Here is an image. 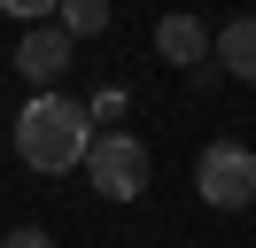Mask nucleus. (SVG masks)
Returning <instances> with one entry per match:
<instances>
[{
  "instance_id": "7ed1b4c3",
  "label": "nucleus",
  "mask_w": 256,
  "mask_h": 248,
  "mask_svg": "<svg viewBox=\"0 0 256 248\" xmlns=\"http://www.w3.org/2000/svg\"><path fill=\"white\" fill-rule=\"evenodd\" d=\"M194 186H202L210 210H248L256 202V155L240 140H210L202 163H194Z\"/></svg>"
},
{
  "instance_id": "423d86ee",
  "label": "nucleus",
  "mask_w": 256,
  "mask_h": 248,
  "mask_svg": "<svg viewBox=\"0 0 256 248\" xmlns=\"http://www.w3.org/2000/svg\"><path fill=\"white\" fill-rule=\"evenodd\" d=\"M156 46H163V62H202L210 54V31L194 24V16H163V24H156Z\"/></svg>"
},
{
  "instance_id": "f257e3e1",
  "label": "nucleus",
  "mask_w": 256,
  "mask_h": 248,
  "mask_svg": "<svg viewBox=\"0 0 256 248\" xmlns=\"http://www.w3.org/2000/svg\"><path fill=\"white\" fill-rule=\"evenodd\" d=\"M86 148H94V116H86V101H70V93H39L16 116V155L32 170H47V178L78 170Z\"/></svg>"
},
{
  "instance_id": "0eeeda50",
  "label": "nucleus",
  "mask_w": 256,
  "mask_h": 248,
  "mask_svg": "<svg viewBox=\"0 0 256 248\" xmlns=\"http://www.w3.org/2000/svg\"><path fill=\"white\" fill-rule=\"evenodd\" d=\"M54 24H62L70 39H94V31H109V0H62Z\"/></svg>"
},
{
  "instance_id": "39448f33",
  "label": "nucleus",
  "mask_w": 256,
  "mask_h": 248,
  "mask_svg": "<svg viewBox=\"0 0 256 248\" xmlns=\"http://www.w3.org/2000/svg\"><path fill=\"white\" fill-rule=\"evenodd\" d=\"M218 62L240 78V86H256V16H233V24L218 31Z\"/></svg>"
},
{
  "instance_id": "20e7f679",
  "label": "nucleus",
  "mask_w": 256,
  "mask_h": 248,
  "mask_svg": "<svg viewBox=\"0 0 256 248\" xmlns=\"http://www.w3.org/2000/svg\"><path fill=\"white\" fill-rule=\"evenodd\" d=\"M70 54H78V39H70L62 24H32V31H24V46H16V70L32 78L39 93H54V78L70 70Z\"/></svg>"
},
{
  "instance_id": "6e6552de",
  "label": "nucleus",
  "mask_w": 256,
  "mask_h": 248,
  "mask_svg": "<svg viewBox=\"0 0 256 248\" xmlns=\"http://www.w3.org/2000/svg\"><path fill=\"white\" fill-rule=\"evenodd\" d=\"M0 8H8V16H24V24H47L62 0H0Z\"/></svg>"
},
{
  "instance_id": "f03ea898",
  "label": "nucleus",
  "mask_w": 256,
  "mask_h": 248,
  "mask_svg": "<svg viewBox=\"0 0 256 248\" xmlns=\"http://www.w3.org/2000/svg\"><path fill=\"white\" fill-rule=\"evenodd\" d=\"M86 178H94V194H109V202H140L148 194V148L132 132H94Z\"/></svg>"
},
{
  "instance_id": "1a4fd4ad",
  "label": "nucleus",
  "mask_w": 256,
  "mask_h": 248,
  "mask_svg": "<svg viewBox=\"0 0 256 248\" xmlns=\"http://www.w3.org/2000/svg\"><path fill=\"white\" fill-rule=\"evenodd\" d=\"M0 248H54V232H47V225H16Z\"/></svg>"
}]
</instances>
